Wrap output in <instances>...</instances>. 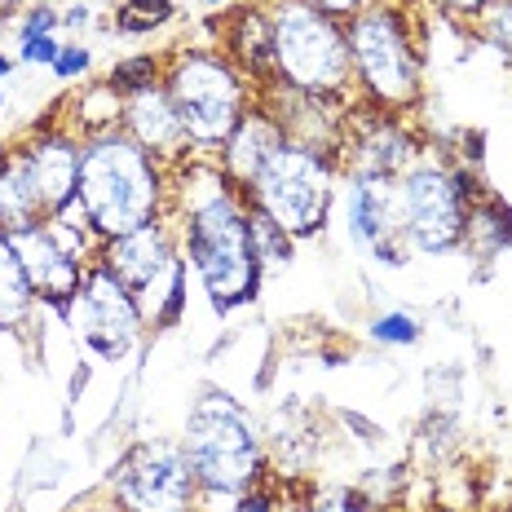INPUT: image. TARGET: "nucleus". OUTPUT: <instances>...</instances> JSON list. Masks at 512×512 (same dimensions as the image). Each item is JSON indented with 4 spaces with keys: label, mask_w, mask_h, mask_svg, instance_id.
Here are the masks:
<instances>
[{
    "label": "nucleus",
    "mask_w": 512,
    "mask_h": 512,
    "mask_svg": "<svg viewBox=\"0 0 512 512\" xmlns=\"http://www.w3.org/2000/svg\"><path fill=\"white\" fill-rule=\"evenodd\" d=\"M177 248L190 265L208 309L230 318L256 305L265 287V265L252 243V208L234 181L221 173L217 159L190 155L173 168V208Z\"/></svg>",
    "instance_id": "f257e3e1"
},
{
    "label": "nucleus",
    "mask_w": 512,
    "mask_h": 512,
    "mask_svg": "<svg viewBox=\"0 0 512 512\" xmlns=\"http://www.w3.org/2000/svg\"><path fill=\"white\" fill-rule=\"evenodd\" d=\"M345 40L358 102L389 115H420L429 98L424 0H371L345 23Z\"/></svg>",
    "instance_id": "f03ea898"
},
{
    "label": "nucleus",
    "mask_w": 512,
    "mask_h": 512,
    "mask_svg": "<svg viewBox=\"0 0 512 512\" xmlns=\"http://www.w3.org/2000/svg\"><path fill=\"white\" fill-rule=\"evenodd\" d=\"M93 230L106 239L168 217L173 208V168L137 146L120 124L80 137V190Z\"/></svg>",
    "instance_id": "7ed1b4c3"
},
{
    "label": "nucleus",
    "mask_w": 512,
    "mask_h": 512,
    "mask_svg": "<svg viewBox=\"0 0 512 512\" xmlns=\"http://www.w3.org/2000/svg\"><path fill=\"white\" fill-rule=\"evenodd\" d=\"M177 437L204 499H234L270 477L265 420L221 384H208L190 398Z\"/></svg>",
    "instance_id": "20e7f679"
},
{
    "label": "nucleus",
    "mask_w": 512,
    "mask_h": 512,
    "mask_svg": "<svg viewBox=\"0 0 512 512\" xmlns=\"http://www.w3.org/2000/svg\"><path fill=\"white\" fill-rule=\"evenodd\" d=\"M393 190H398V234L411 256L437 261V256L464 252L468 208L486 190L482 168L464 164L451 151H437L429 142L424 159L393 181Z\"/></svg>",
    "instance_id": "39448f33"
},
{
    "label": "nucleus",
    "mask_w": 512,
    "mask_h": 512,
    "mask_svg": "<svg viewBox=\"0 0 512 512\" xmlns=\"http://www.w3.org/2000/svg\"><path fill=\"white\" fill-rule=\"evenodd\" d=\"M164 89L177 102L190 155L217 159L230 133L256 102V84L217 45H173L164 67Z\"/></svg>",
    "instance_id": "423d86ee"
},
{
    "label": "nucleus",
    "mask_w": 512,
    "mask_h": 512,
    "mask_svg": "<svg viewBox=\"0 0 512 512\" xmlns=\"http://www.w3.org/2000/svg\"><path fill=\"white\" fill-rule=\"evenodd\" d=\"M340 177H345L340 151L287 137L270 164L243 186V195H248L252 212L274 221L296 243H314V239H323L336 217Z\"/></svg>",
    "instance_id": "0eeeda50"
},
{
    "label": "nucleus",
    "mask_w": 512,
    "mask_h": 512,
    "mask_svg": "<svg viewBox=\"0 0 512 512\" xmlns=\"http://www.w3.org/2000/svg\"><path fill=\"white\" fill-rule=\"evenodd\" d=\"M274 31V80L283 89L314 93L354 106V62H349L345 23L318 14L305 0H265Z\"/></svg>",
    "instance_id": "6e6552de"
},
{
    "label": "nucleus",
    "mask_w": 512,
    "mask_h": 512,
    "mask_svg": "<svg viewBox=\"0 0 512 512\" xmlns=\"http://www.w3.org/2000/svg\"><path fill=\"white\" fill-rule=\"evenodd\" d=\"M102 495L124 512H199L204 490L177 433H142L111 460Z\"/></svg>",
    "instance_id": "1a4fd4ad"
},
{
    "label": "nucleus",
    "mask_w": 512,
    "mask_h": 512,
    "mask_svg": "<svg viewBox=\"0 0 512 512\" xmlns=\"http://www.w3.org/2000/svg\"><path fill=\"white\" fill-rule=\"evenodd\" d=\"M58 318L71 327L84 354H93L98 362H128L151 336L142 301L102 261H93L84 270L80 292L71 296V305Z\"/></svg>",
    "instance_id": "9d476101"
},
{
    "label": "nucleus",
    "mask_w": 512,
    "mask_h": 512,
    "mask_svg": "<svg viewBox=\"0 0 512 512\" xmlns=\"http://www.w3.org/2000/svg\"><path fill=\"white\" fill-rule=\"evenodd\" d=\"M429 151V137L420 133L415 115H389L371 111L367 102L349 106L345 137H340V168L358 177L398 181L407 168H415Z\"/></svg>",
    "instance_id": "9b49d317"
},
{
    "label": "nucleus",
    "mask_w": 512,
    "mask_h": 512,
    "mask_svg": "<svg viewBox=\"0 0 512 512\" xmlns=\"http://www.w3.org/2000/svg\"><path fill=\"white\" fill-rule=\"evenodd\" d=\"M14 159L23 168L31 195L45 217L62 212L80 190V133L67 124L62 102L53 106L45 120L27 124L23 137H14Z\"/></svg>",
    "instance_id": "f8f14e48"
},
{
    "label": "nucleus",
    "mask_w": 512,
    "mask_h": 512,
    "mask_svg": "<svg viewBox=\"0 0 512 512\" xmlns=\"http://www.w3.org/2000/svg\"><path fill=\"white\" fill-rule=\"evenodd\" d=\"M177 256H181V248H177L173 217H159V221H151V226H137L128 234L106 239L98 261L137 296V301H146V296L164 283V274L173 270Z\"/></svg>",
    "instance_id": "ddd939ff"
},
{
    "label": "nucleus",
    "mask_w": 512,
    "mask_h": 512,
    "mask_svg": "<svg viewBox=\"0 0 512 512\" xmlns=\"http://www.w3.org/2000/svg\"><path fill=\"white\" fill-rule=\"evenodd\" d=\"M9 243H14L18 261H23L27 283H31V292H36L40 309H53V314H62V309L71 305V296L80 292L89 261H80L76 252L62 248L58 234H53L45 221H40V226L18 230V234H9Z\"/></svg>",
    "instance_id": "4468645a"
},
{
    "label": "nucleus",
    "mask_w": 512,
    "mask_h": 512,
    "mask_svg": "<svg viewBox=\"0 0 512 512\" xmlns=\"http://www.w3.org/2000/svg\"><path fill=\"white\" fill-rule=\"evenodd\" d=\"M212 23V45H217L234 67L243 71L256 93L274 80V31H270V9L265 0H243L226 14L208 18Z\"/></svg>",
    "instance_id": "2eb2a0df"
},
{
    "label": "nucleus",
    "mask_w": 512,
    "mask_h": 512,
    "mask_svg": "<svg viewBox=\"0 0 512 512\" xmlns=\"http://www.w3.org/2000/svg\"><path fill=\"white\" fill-rule=\"evenodd\" d=\"M336 208H340V226H345L349 243H354L358 252L371 256L380 243L402 239L398 234V190H393V181L345 173L340 177Z\"/></svg>",
    "instance_id": "dca6fc26"
},
{
    "label": "nucleus",
    "mask_w": 512,
    "mask_h": 512,
    "mask_svg": "<svg viewBox=\"0 0 512 512\" xmlns=\"http://www.w3.org/2000/svg\"><path fill=\"white\" fill-rule=\"evenodd\" d=\"M120 128L137 146H146L151 155L164 159L168 168H177L190 159L186 128H181L177 102L168 98L164 80L151 84V89H137V93H128V98H120Z\"/></svg>",
    "instance_id": "f3484780"
},
{
    "label": "nucleus",
    "mask_w": 512,
    "mask_h": 512,
    "mask_svg": "<svg viewBox=\"0 0 512 512\" xmlns=\"http://www.w3.org/2000/svg\"><path fill=\"white\" fill-rule=\"evenodd\" d=\"M256 98L265 102V111L283 124V133L292 137V142L340 151V137H345V120H349L345 102L314 98V93H296V89H283V84H265Z\"/></svg>",
    "instance_id": "a211bd4d"
},
{
    "label": "nucleus",
    "mask_w": 512,
    "mask_h": 512,
    "mask_svg": "<svg viewBox=\"0 0 512 512\" xmlns=\"http://www.w3.org/2000/svg\"><path fill=\"white\" fill-rule=\"evenodd\" d=\"M287 142V133H283V124L274 120L270 111H265V102L256 98L248 106V115L239 120V128L230 133V142L221 146V155H217V164H221V173H226L234 186H248V181L261 173L265 164L274 159V151Z\"/></svg>",
    "instance_id": "6ab92c4d"
},
{
    "label": "nucleus",
    "mask_w": 512,
    "mask_h": 512,
    "mask_svg": "<svg viewBox=\"0 0 512 512\" xmlns=\"http://www.w3.org/2000/svg\"><path fill=\"white\" fill-rule=\"evenodd\" d=\"M464 252L473 261H499L504 252H512V204L499 190H482L468 208V234H464Z\"/></svg>",
    "instance_id": "aec40b11"
},
{
    "label": "nucleus",
    "mask_w": 512,
    "mask_h": 512,
    "mask_svg": "<svg viewBox=\"0 0 512 512\" xmlns=\"http://www.w3.org/2000/svg\"><path fill=\"white\" fill-rule=\"evenodd\" d=\"M40 314V301L27 283V270L18 261L9 234L0 230V336H27Z\"/></svg>",
    "instance_id": "412c9836"
},
{
    "label": "nucleus",
    "mask_w": 512,
    "mask_h": 512,
    "mask_svg": "<svg viewBox=\"0 0 512 512\" xmlns=\"http://www.w3.org/2000/svg\"><path fill=\"white\" fill-rule=\"evenodd\" d=\"M142 309H146L151 332H177V327L186 323V309H190V265H186V256H177L173 270L164 274V283L142 301Z\"/></svg>",
    "instance_id": "4be33fe9"
},
{
    "label": "nucleus",
    "mask_w": 512,
    "mask_h": 512,
    "mask_svg": "<svg viewBox=\"0 0 512 512\" xmlns=\"http://www.w3.org/2000/svg\"><path fill=\"white\" fill-rule=\"evenodd\" d=\"M177 18H181L177 0H115L111 31L124 40H151V36H164Z\"/></svg>",
    "instance_id": "5701e85b"
},
{
    "label": "nucleus",
    "mask_w": 512,
    "mask_h": 512,
    "mask_svg": "<svg viewBox=\"0 0 512 512\" xmlns=\"http://www.w3.org/2000/svg\"><path fill=\"white\" fill-rule=\"evenodd\" d=\"M292 512H384L362 486L345 482H296Z\"/></svg>",
    "instance_id": "b1692460"
},
{
    "label": "nucleus",
    "mask_w": 512,
    "mask_h": 512,
    "mask_svg": "<svg viewBox=\"0 0 512 512\" xmlns=\"http://www.w3.org/2000/svg\"><path fill=\"white\" fill-rule=\"evenodd\" d=\"M164 67H168V49H137V53H124L106 67V89L115 98H128L137 89H151V84L164 80Z\"/></svg>",
    "instance_id": "393cba45"
},
{
    "label": "nucleus",
    "mask_w": 512,
    "mask_h": 512,
    "mask_svg": "<svg viewBox=\"0 0 512 512\" xmlns=\"http://www.w3.org/2000/svg\"><path fill=\"white\" fill-rule=\"evenodd\" d=\"M40 221H45V212H40L36 195H31V186L23 177V168H18V159H14V164L0 173V230L18 234L27 226H40Z\"/></svg>",
    "instance_id": "a878e982"
},
{
    "label": "nucleus",
    "mask_w": 512,
    "mask_h": 512,
    "mask_svg": "<svg viewBox=\"0 0 512 512\" xmlns=\"http://www.w3.org/2000/svg\"><path fill=\"white\" fill-rule=\"evenodd\" d=\"M367 340L380 349H415L424 340V318L402 305H389L367 318Z\"/></svg>",
    "instance_id": "bb28decb"
},
{
    "label": "nucleus",
    "mask_w": 512,
    "mask_h": 512,
    "mask_svg": "<svg viewBox=\"0 0 512 512\" xmlns=\"http://www.w3.org/2000/svg\"><path fill=\"white\" fill-rule=\"evenodd\" d=\"M468 31H473L477 45H486L504 67H512V0H490Z\"/></svg>",
    "instance_id": "cd10ccee"
},
{
    "label": "nucleus",
    "mask_w": 512,
    "mask_h": 512,
    "mask_svg": "<svg viewBox=\"0 0 512 512\" xmlns=\"http://www.w3.org/2000/svg\"><path fill=\"white\" fill-rule=\"evenodd\" d=\"M252 243H256V256H261L265 274H270V270H287V265L296 261V248H301L292 234H283L274 221H265L261 212H252Z\"/></svg>",
    "instance_id": "c85d7f7f"
},
{
    "label": "nucleus",
    "mask_w": 512,
    "mask_h": 512,
    "mask_svg": "<svg viewBox=\"0 0 512 512\" xmlns=\"http://www.w3.org/2000/svg\"><path fill=\"white\" fill-rule=\"evenodd\" d=\"M62 31V5L53 0H27L23 14L14 18V36L31 40V36H58Z\"/></svg>",
    "instance_id": "c756f323"
},
{
    "label": "nucleus",
    "mask_w": 512,
    "mask_h": 512,
    "mask_svg": "<svg viewBox=\"0 0 512 512\" xmlns=\"http://www.w3.org/2000/svg\"><path fill=\"white\" fill-rule=\"evenodd\" d=\"M53 80H62V84H84L93 76V45H84V40H62V49H58V58H53Z\"/></svg>",
    "instance_id": "7c9ffc66"
},
{
    "label": "nucleus",
    "mask_w": 512,
    "mask_h": 512,
    "mask_svg": "<svg viewBox=\"0 0 512 512\" xmlns=\"http://www.w3.org/2000/svg\"><path fill=\"white\" fill-rule=\"evenodd\" d=\"M226 504H230V512H287V508H292V504H287V486L274 482V477H265L261 486L243 490V495L226 499Z\"/></svg>",
    "instance_id": "2f4dec72"
},
{
    "label": "nucleus",
    "mask_w": 512,
    "mask_h": 512,
    "mask_svg": "<svg viewBox=\"0 0 512 512\" xmlns=\"http://www.w3.org/2000/svg\"><path fill=\"white\" fill-rule=\"evenodd\" d=\"M89 27H111V14H102L93 0H71V5H62V31L84 40Z\"/></svg>",
    "instance_id": "473e14b6"
},
{
    "label": "nucleus",
    "mask_w": 512,
    "mask_h": 512,
    "mask_svg": "<svg viewBox=\"0 0 512 512\" xmlns=\"http://www.w3.org/2000/svg\"><path fill=\"white\" fill-rule=\"evenodd\" d=\"M62 49V36H31V40H18V67H53Z\"/></svg>",
    "instance_id": "72a5a7b5"
},
{
    "label": "nucleus",
    "mask_w": 512,
    "mask_h": 512,
    "mask_svg": "<svg viewBox=\"0 0 512 512\" xmlns=\"http://www.w3.org/2000/svg\"><path fill=\"white\" fill-rule=\"evenodd\" d=\"M429 9H437V14L446 18V23H460V27H473L477 18H482V9L490 5V0H424Z\"/></svg>",
    "instance_id": "f704fd0d"
},
{
    "label": "nucleus",
    "mask_w": 512,
    "mask_h": 512,
    "mask_svg": "<svg viewBox=\"0 0 512 512\" xmlns=\"http://www.w3.org/2000/svg\"><path fill=\"white\" fill-rule=\"evenodd\" d=\"M305 5H314L318 14L336 18V23H349V18H354L358 9H367V5H371V0H305Z\"/></svg>",
    "instance_id": "c9c22d12"
},
{
    "label": "nucleus",
    "mask_w": 512,
    "mask_h": 512,
    "mask_svg": "<svg viewBox=\"0 0 512 512\" xmlns=\"http://www.w3.org/2000/svg\"><path fill=\"white\" fill-rule=\"evenodd\" d=\"M67 512H124L120 504H115V499H106L102 490L93 499H84V504H76V508H67Z\"/></svg>",
    "instance_id": "e433bc0d"
},
{
    "label": "nucleus",
    "mask_w": 512,
    "mask_h": 512,
    "mask_svg": "<svg viewBox=\"0 0 512 512\" xmlns=\"http://www.w3.org/2000/svg\"><path fill=\"white\" fill-rule=\"evenodd\" d=\"M234 5H243V0H195V9H204L208 18H217V14H226V9Z\"/></svg>",
    "instance_id": "4c0bfd02"
},
{
    "label": "nucleus",
    "mask_w": 512,
    "mask_h": 512,
    "mask_svg": "<svg viewBox=\"0 0 512 512\" xmlns=\"http://www.w3.org/2000/svg\"><path fill=\"white\" fill-rule=\"evenodd\" d=\"M14 76H18V58L14 53H0V84L14 80Z\"/></svg>",
    "instance_id": "58836bf2"
},
{
    "label": "nucleus",
    "mask_w": 512,
    "mask_h": 512,
    "mask_svg": "<svg viewBox=\"0 0 512 512\" xmlns=\"http://www.w3.org/2000/svg\"><path fill=\"white\" fill-rule=\"evenodd\" d=\"M84 384H89V362H84V367H76V376H71V402H76L80 393H84Z\"/></svg>",
    "instance_id": "ea45409f"
},
{
    "label": "nucleus",
    "mask_w": 512,
    "mask_h": 512,
    "mask_svg": "<svg viewBox=\"0 0 512 512\" xmlns=\"http://www.w3.org/2000/svg\"><path fill=\"white\" fill-rule=\"evenodd\" d=\"M9 164H14V142H5V137H0V173H5Z\"/></svg>",
    "instance_id": "a19ab883"
},
{
    "label": "nucleus",
    "mask_w": 512,
    "mask_h": 512,
    "mask_svg": "<svg viewBox=\"0 0 512 512\" xmlns=\"http://www.w3.org/2000/svg\"><path fill=\"white\" fill-rule=\"evenodd\" d=\"M0 111H5V93H0Z\"/></svg>",
    "instance_id": "79ce46f5"
},
{
    "label": "nucleus",
    "mask_w": 512,
    "mask_h": 512,
    "mask_svg": "<svg viewBox=\"0 0 512 512\" xmlns=\"http://www.w3.org/2000/svg\"><path fill=\"white\" fill-rule=\"evenodd\" d=\"M504 512H512V504H504Z\"/></svg>",
    "instance_id": "37998d69"
},
{
    "label": "nucleus",
    "mask_w": 512,
    "mask_h": 512,
    "mask_svg": "<svg viewBox=\"0 0 512 512\" xmlns=\"http://www.w3.org/2000/svg\"><path fill=\"white\" fill-rule=\"evenodd\" d=\"M490 512H504V508H490Z\"/></svg>",
    "instance_id": "c03bdc74"
}]
</instances>
